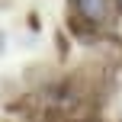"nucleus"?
I'll return each mask as SVG.
<instances>
[{"label":"nucleus","instance_id":"nucleus-1","mask_svg":"<svg viewBox=\"0 0 122 122\" xmlns=\"http://www.w3.org/2000/svg\"><path fill=\"white\" fill-rule=\"evenodd\" d=\"M74 10L87 19V23H106L116 13V0H74Z\"/></svg>","mask_w":122,"mask_h":122},{"label":"nucleus","instance_id":"nucleus-2","mask_svg":"<svg viewBox=\"0 0 122 122\" xmlns=\"http://www.w3.org/2000/svg\"><path fill=\"white\" fill-rule=\"evenodd\" d=\"M119 3H122V0H119Z\"/></svg>","mask_w":122,"mask_h":122}]
</instances>
